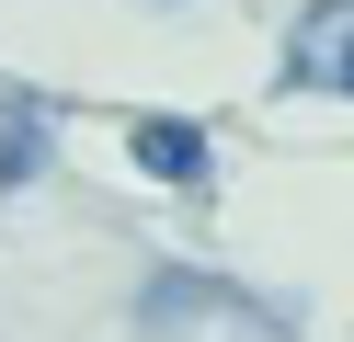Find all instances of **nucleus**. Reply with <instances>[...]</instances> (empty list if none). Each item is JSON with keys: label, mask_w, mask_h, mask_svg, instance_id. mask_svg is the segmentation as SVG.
Returning <instances> with one entry per match:
<instances>
[{"label": "nucleus", "mask_w": 354, "mask_h": 342, "mask_svg": "<svg viewBox=\"0 0 354 342\" xmlns=\"http://www.w3.org/2000/svg\"><path fill=\"white\" fill-rule=\"evenodd\" d=\"M206 319H252V296H240V285H206V274H149L138 331H206Z\"/></svg>", "instance_id": "1"}, {"label": "nucleus", "mask_w": 354, "mask_h": 342, "mask_svg": "<svg viewBox=\"0 0 354 342\" xmlns=\"http://www.w3.org/2000/svg\"><path fill=\"white\" fill-rule=\"evenodd\" d=\"M286 68L320 91H354V0H320V12L297 23V46H286Z\"/></svg>", "instance_id": "2"}, {"label": "nucleus", "mask_w": 354, "mask_h": 342, "mask_svg": "<svg viewBox=\"0 0 354 342\" xmlns=\"http://www.w3.org/2000/svg\"><path fill=\"white\" fill-rule=\"evenodd\" d=\"M126 149H138V171H160V182H206V126H194V114H149Z\"/></svg>", "instance_id": "3"}]
</instances>
